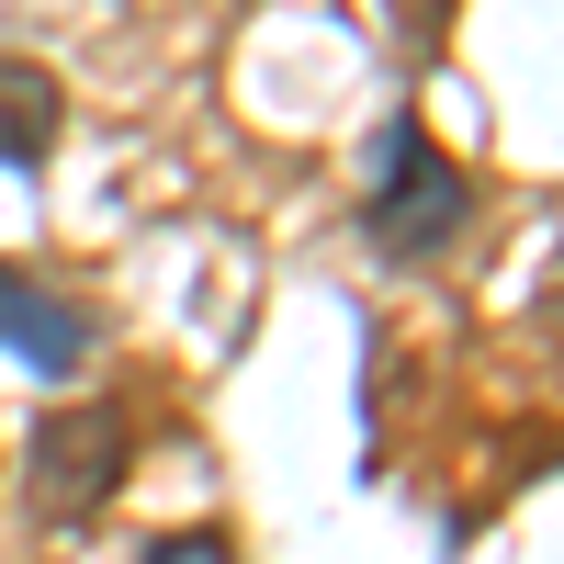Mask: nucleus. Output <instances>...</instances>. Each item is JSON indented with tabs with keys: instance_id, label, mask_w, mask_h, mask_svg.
<instances>
[{
	"instance_id": "obj_1",
	"label": "nucleus",
	"mask_w": 564,
	"mask_h": 564,
	"mask_svg": "<svg viewBox=\"0 0 564 564\" xmlns=\"http://www.w3.org/2000/svg\"><path fill=\"white\" fill-rule=\"evenodd\" d=\"M463 170L430 148V124H384L372 135V193H361V238L384 260H430L463 238Z\"/></svg>"
},
{
	"instance_id": "obj_2",
	"label": "nucleus",
	"mask_w": 564,
	"mask_h": 564,
	"mask_svg": "<svg viewBox=\"0 0 564 564\" xmlns=\"http://www.w3.org/2000/svg\"><path fill=\"white\" fill-rule=\"evenodd\" d=\"M23 486H34L45 531H90L113 508V486H124V417L113 406H45L34 452H23Z\"/></svg>"
},
{
	"instance_id": "obj_3",
	"label": "nucleus",
	"mask_w": 564,
	"mask_h": 564,
	"mask_svg": "<svg viewBox=\"0 0 564 564\" xmlns=\"http://www.w3.org/2000/svg\"><path fill=\"white\" fill-rule=\"evenodd\" d=\"M0 350H12L23 372H45V384H57V372H79V350H90V316H79L68 294H45L34 271L0 260Z\"/></svg>"
},
{
	"instance_id": "obj_4",
	"label": "nucleus",
	"mask_w": 564,
	"mask_h": 564,
	"mask_svg": "<svg viewBox=\"0 0 564 564\" xmlns=\"http://www.w3.org/2000/svg\"><path fill=\"white\" fill-rule=\"evenodd\" d=\"M57 124H68V90L45 79L34 57H0V159L34 170L45 148H57Z\"/></svg>"
},
{
	"instance_id": "obj_5",
	"label": "nucleus",
	"mask_w": 564,
	"mask_h": 564,
	"mask_svg": "<svg viewBox=\"0 0 564 564\" xmlns=\"http://www.w3.org/2000/svg\"><path fill=\"white\" fill-rule=\"evenodd\" d=\"M148 564H238V553H226V531H170L148 542Z\"/></svg>"
},
{
	"instance_id": "obj_6",
	"label": "nucleus",
	"mask_w": 564,
	"mask_h": 564,
	"mask_svg": "<svg viewBox=\"0 0 564 564\" xmlns=\"http://www.w3.org/2000/svg\"><path fill=\"white\" fill-rule=\"evenodd\" d=\"M542 305H553V339H564V271H553V294H542Z\"/></svg>"
}]
</instances>
